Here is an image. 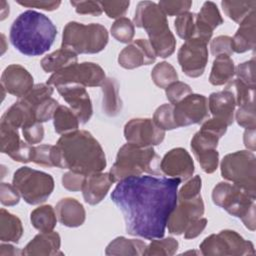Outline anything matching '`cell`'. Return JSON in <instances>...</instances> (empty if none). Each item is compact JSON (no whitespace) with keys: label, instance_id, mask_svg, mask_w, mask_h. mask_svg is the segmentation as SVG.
Listing matches in <instances>:
<instances>
[{"label":"cell","instance_id":"15","mask_svg":"<svg viewBox=\"0 0 256 256\" xmlns=\"http://www.w3.org/2000/svg\"><path fill=\"white\" fill-rule=\"evenodd\" d=\"M204 208L201 194L191 199H177V204L167 221L168 232L174 235L183 234L191 222L203 216Z\"/></svg>","mask_w":256,"mask_h":256},{"label":"cell","instance_id":"46","mask_svg":"<svg viewBox=\"0 0 256 256\" xmlns=\"http://www.w3.org/2000/svg\"><path fill=\"white\" fill-rule=\"evenodd\" d=\"M191 93H193L192 88L188 84L181 81L173 82L167 88H165L166 97L172 105L177 104Z\"/></svg>","mask_w":256,"mask_h":256},{"label":"cell","instance_id":"8","mask_svg":"<svg viewBox=\"0 0 256 256\" xmlns=\"http://www.w3.org/2000/svg\"><path fill=\"white\" fill-rule=\"evenodd\" d=\"M221 175L251 196H256V157L250 150L225 155L220 164Z\"/></svg>","mask_w":256,"mask_h":256},{"label":"cell","instance_id":"28","mask_svg":"<svg viewBox=\"0 0 256 256\" xmlns=\"http://www.w3.org/2000/svg\"><path fill=\"white\" fill-rule=\"evenodd\" d=\"M77 54L71 50L60 48L46 56L40 62L42 69L46 73L58 72L72 64L77 63Z\"/></svg>","mask_w":256,"mask_h":256},{"label":"cell","instance_id":"62","mask_svg":"<svg viewBox=\"0 0 256 256\" xmlns=\"http://www.w3.org/2000/svg\"><path fill=\"white\" fill-rule=\"evenodd\" d=\"M14 256V255H21V251L18 250L17 248H15L13 245L9 244H4V242H2V244L0 245V256Z\"/></svg>","mask_w":256,"mask_h":256},{"label":"cell","instance_id":"48","mask_svg":"<svg viewBox=\"0 0 256 256\" xmlns=\"http://www.w3.org/2000/svg\"><path fill=\"white\" fill-rule=\"evenodd\" d=\"M199 162L202 170L207 173L211 174L216 171L219 164V152L217 149H212L208 151L201 152L199 154L194 155Z\"/></svg>","mask_w":256,"mask_h":256},{"label":"cell","instance_id":"51","mask_svg":"<svg viewBox=\"0 0 256 256\" xmlns=\"http://www.w3.org/2000/svg\"><path fill=\"white\" fill-rule=\"evenodd\" d=\"M232 37L227 35H220L215 37L210 43L211 54L215 57L219 55L231 56L234 52L232 50Z\"/></svg>","mask_w":256,"mask_h":256},{"label":"cell","instance_id":"10","mask_svg":"<svg viewBox=\"0 0 256 256\" xmlns=\"http://www.w3.org/2000/svg\"><path fill=\"white\" fill-rule=\"evenodd\" d=\"M199 248L204 256H245L255 254L253 243L245 240L239 233L230 229L209 235L201 242Z\"/></svg>","mask_w":256,"mask_h":256},{"label":"cell","instance_id":"41","mask_svg":"<svg viewBox=\"0 0 256 256\" xmlns=\"http://www.w3.org/2000/svg\"><path fill=\"white\" fill-rule=\"evenodd\" d=\"M195 20L196 13L186 12L176 17L174 27L177 35L185 41L193 38L195 34Z\"/></svg>","mask_w":256,"mask_h":256},{"label":"cell","instance_id":"37","mask_svg":"<svg viewBox=\"0 0 256 256\" xmlns=\"http://www.w3.org/2000/svg\"><path fill=\"white\" fill-rule=\"evenodd\" d=\"M179 243L173 237L155 238L146 246L143 255L146 256H172L178 250Z\"/></svg>","mask_w":256,"mask_h":256},{"label":"cell","instance_id":"6","mask_svg":"<svg viewBox=\"0 0 256 256\" xmlns=\"http://www.w3.org/2000/svg\"><path fill=\"white\" fill-rule=\"evenodd\" d=\"M212 201L230 215L241 219L250 231H255V197L229 182H219L212 190Z\"/></svg>","mask_w":256,"mask_h":256},{"label":"cell","instance_id":"52","mask_svg":"<svg viewBox=\"0 0 256 256\" xmlns=\"http://www.w3.org/2000/svg\"><path fill=\"white\" fill-rule=\"evenodd\" d=\"M102 10L109 18H121L128 10L129 1H99Z\"/></svg>","mask_w":256,"mask_h":256},{"label":"cell","instance_id":"34","mask_svg":"<svg viewBox=\"0 0 256 256\" xmlns=\"http://www.w3.org/2000/svg\"><path fill=\"white\" fill-rule=\"evenodd\" d=\"M222 9L226 16L232 21L240 24L256 8V1H230L221 2Z\"/></svg>","mask_w":256,"mask_h":256},{"label":"cell","instance_id":"27","mask_svg":"<svg viewBox=\"0 0 256 256\" xmlns=\"http://www.w3.org/2000/svg\"><path fill=\"white\" fill-rule=\"evenodd\" d=\"M102 110L109 117H115L122 110V100L119 95V83L113 77H106L101 84Z\"/></svg>","mask_w":256,"mask_h":256},{"label":"cell","instance_id":"25","mask_svg":"<svg viewBox=\"0 0 256 256\" xmlns=\"http://www.w3.org/2000/svg\"><path fill=\"white\" fill-rule=\"evenodd\" d=\"M58 221L70 228L81 226L86 219V212L83 205L75 198L66 197L61 199L55 207Z\"/></svg>","mask_w":256,"mask_h":256},{"label":"cell","instance_id":"39","mask_svg":"<svg viewBox=\"0 0 256 256\" xmlns=\"http://www.w3.org/2000/svg\"><path fill=\"white\" fill-rule=\"evenodd\" d=\"M226 88L232 91V93L235 96L236 105H238L239 107L247 104H255V101H254L255 88L254 87H250L236 78L228 82Z\"/></svg>","mask_w":256,"mask_h":256},{"label":"cell","instance_id":"24","mask_svg":"<svg viewBox=\"0 0 256 256\" xmlns=\"http://www.w3.org/2000/svg\"><path fill=\"white\" fill-rule=\"evenodd\" d=\"M232 50L244 53L254 50L256 45V11L253 10L240 24L231 40Z\"/></svg>","mask_w":256,"mask_h":256},{"label":"cell","instance_id":"54","mask_svg":"<svg viewBox=\"0 0 256 256\" xmlns=\"http://www.w3.org/2000/svg\"><path fill=\"white\" fill-rule=\"evenodd\" d=\"M202 187V180L199 175L194 176L187 181L178 191L177 199H191L200 195Z\"/></svg>","mask_w":256,"mask_h":256},{"label":"cell","instance_id":"49","mask_svg":"<svg viewBox=\"0 0 256 256\" xmlns=\"http://www.w3.org/2000/svg\"><path fill=\"white\" fill-rule=\"evenodd\" d=\"M235 74L237 79L246 85L255 88V59L252 58L251 60L240 63L235 67Z\"/></svg>","mask_w":256,"mask_h":256},{"label":"cell","instance_id":"45","mask_svg":"<svg viewBox=\"0 0 256 256\" xmlns=\"http://www.w3.org/2000/svg\"><path fill=\"white\" fill-rule=\"evenodd\" d=\"M59 107V103L56 99L50 97L38 105L34 107V114L36 121L38 122H47L50 119H53V116L55 114V111Z\"/></svg>","mask_w":256,"mask_h":256},{"label":"cell","instance_id":"12","mask_svg":"<svg viewBox=\"0 0 256 256\" xmlns=\"http://www.w3.org/2000/svg\"><path fill=\"white\" fill-rule=\"evenodd\" d=\"M177 59L185 75L191 78L200 77L208 62L207 43L198 39L185 41L178 50Z\"/></svg>","mask_w":256,"mask_h":256},{"label":"cell","instance_id":"36","mask_svg":"<svg viewBox=\"0 0 256 256\" xmlns=\"http://www.w3.org/2000/svg\"><path fill=\"white\" fill-rule=\"evenodd\" d=\"M151 78L157 87L165 89L173 82L178 81V74L170 63L162 61L153 67L151 71Z\"/></svg>","mask_w":256,"mask_h":256},{"label":"cell","instance_id":"26","mask_svg":"<svg viewBox=\"0 0 256 256\" xmlns=\"http://www.w3.org/2000/svg\"><path fill=\"white\" fill-rule=\"evenodd\" d=\"M33 122H36L34 110L20 98L4 112L0 121L17 129Z\"/></svg>","mask_w":256,"mask_h":256},{"label":"cell","instance_id":"29","mask_svg":"<svg viewBox=\"0 0 256 256\" xmlns=\"http://www.w3.org/2000/svg\"><path fill=\"white\" fill-rule=\"evenodd\" d=\"M22 235L23 226L21 220L2 208L0 210V240L2 242L18 243Z\"/></svg>","mask_w":256,"mask_h":256},{"label":"cell","instance_id":"21","mask_svg":"<svg viewBox=\"0 0 256 256\" xmlns=\"http://www.w3.org/2000/svg\"><path fill=\"white\" fill-rule=\"evenodd\" d=\"M114 183L110 172H97L86 176L81 190L84 201L89 205L100 203Z\"/></svg>","mask_w":256,"mask_h":256},{"label":"cell","instance_id":"32","mask_svg":"<svg viewBox=\"0 0 256 256\" xmlns=\"http://www.w3.org/2000/svg\"><path fill=\"white\" fill-rule=\"evenodd\" d=\"M55 209L51 205H41L35 208L30 214L32 226L40 232L53 231L57 223Z\"/></svg>","mask_w":256,"mask_h":256},{"label":"cell","instance_id":"42","mask_svg":"<svg viewBox=\"0 0 256 256\" xmlns=\"http://www.w3.org/2000/svg\"><path fill=\"white\" fill-rule=\"evenodd\" d=\"M153 121L159 128L163 129L164 131L179 128L174 120L172 104L160 105L154 112Z\"/></svg>","mask_w":256,"mask_h":256},{"label":"cell","instance_id":"4","mask_svg":"<svg viewBox=\"0 0 256 256\" xmlns=\"http://www.w3.org/2000/svg\"><path fill=\"white\" fill-rule=\"evenodd\" d=\"M133 24L146 31L156 56L167 58L174 53L176 39L169 28L167 16L158 3L151 1L139 2L135 10Z\"/></svg>","mask_w":256,"mask_h":256},{"label":"cell","instance_id":"5","mask_svg":"<svg viewBox=\"0 0 256 256\" xmlns=\"http://www.w3.org/2000/svg\"><path fill=\"white\" fill-rule=\"evenodd\" d=\"M115 182L143 173L161 174L160 157L152 146L143 147L133 143H126L117 152L116 160L110 169Z\"/></svg>","mask_w":256,"mask_h":256},{"label":"cell","instance_id":"53","mask_svg":"<svg viewBox=\"0 0 256 256\" xmlns=\"http://www.w3.org/2000/svg\"><path fill=\"white\" fill-rule=\"evenodd\" d=\"M22 134L24 140L32 145L40 143L44 138V128L41 122H33L22 127Z\"/></svg>","mask_w":256,"mask_h":256},{"label":"cell","instance_id":"2","mask_svg":"<svg viewBox=\"0 0 256 256\" xmlns=\"http://www.w3.org/2000/svg\"><path fill=\"white\" fill-rule=\"evenodd\" d=\"M56 146L61 154L62 169L88 176L102 172L107 165L102 146L86 130H75L63 134Z\"/></svg>","mask_w":256,"mask_h":256},{"label":"cell","instance_id":"13","mask_svg":"<svg viewBox=\"0 0 256 256\" xmlns=\"http://www.w3.org/2000/svg\"><path fill=\"white\" fill-rule=\"evenodd\" d=\"M173 114L178 127L203 123L209 116L208 100L202 94L191 93L173 105Z\"/></svg>","mask_w":256,"mask_h":256},{"label":"cell","instance_id":"17","mask_svg":"<svg viewBox=\"0 0 256 256\" xmlns=\"http://www.w3.org/2000/svg\"><path fill=\"white\" fill-rule=\"evenodd\" d=\"M56 88L61 97L69 104L80 124H86L93 114L92 102L86 88L78 84L62 85Z\"/></svg>","mask_w":256,"mask_h":256},{"label":"cell","instance_id":"61","mask_svg":"<svg viewBox=\"0 0 256 256\" xmlns=\"http://www.w3.org/2000/svg\"><path fill=\"white\" fill-rule=\"evenodd\" d=\"M243 142L247 150L252 152L256 149V140H255V128L246 129L243 134Z\"/></svg>","mask_w":256,"mask_h":256},{"label":"cell","instance_id":"38","mask_svg":"<svg viewBox=\"0 0 256 256\" xmlns=\"http://www.w3.org/2000/svg\"><path fill=\"white\" fill-rule=\"evenodd\" d=\"M1 152L10 156L21 145L23 140L20 139L19 131L10 125L0 123Z\"/></svg>","mask_w":256,"mask_h":256},{"label":"cell","instance_id":"57","mask_svg":"<svg viewBox=\"0 0 256 256\" xmlns=\"http://www.w3.org/2000/svg\"><path fill=\"white\" fill-rule=\"evenodd\" d=\"M76 13L81 15L100 16L103 12L99 1H70Z\"/></svg>","mask_w":256,"mask_h":256},{"label":"cell","instance_id":"22","mask_svg":"<svg viewBox=\"0 0 256 256\" xmlns=\"http://www.w3.org/2000/svg\"><path fill=\"white\" fill-rule=\"evenodd\" d=\"M61 238L55 231L40 232L21 250V255L26 256H54L63 255L60 251Z\"/></svg>","mask_w":256,"mask_h":256},{"label":"cell","instance_id":"3","mask_svg":"<svg viewBox=\"0 0 256 256\" xmlns=\"http://www.w3.org/2000/svg\"><path fill=\"white\" fill-rule=\"evenodd\" d=\"M57 36V28L43 13L26 10L10 27L11 44L25 56H39L47 52Z\"/></svg>","mask_w":256,"mask_h":256},{"label":"cell","instance_id":"16","mask_svg":"<svg viewBox=\"0 0 256 256\" xmlns=\"http://www.w3.org/2000/svg\"><path fill=\"white\" fill-rule=\"evenodd\" d=\"M161 173L185 181L192 177L195 166L189 152L181 147L169 150L160 160Z\"/></svg>","mask_w":256,"mask_h":256},{"label":"cell","instance_id":"47","mask_svg":"<svg viewBox=\"0 0 256 256\" xmlns=\"http://www.w3.org/2000/svg\"><path fill=\"white\" fill-rule=\"evenodd\" d=\"M158 5L166 16H179L181 14L189 12L192 6V1L162 0L158 3Z\"/></svg>","mask_w":256,"mask_h":256},{"label":"cell","instance_id":"58","mask_svg":"<svg viewBox=\"0 0 256 256\" xmlns=\"http://www.w3.org/2000/svg\"><path fill=\"white\" fill-rule=\"evenodd\" d=\"M16 2L24 7L37 8L45 11H54L61 5V1L59 0H16Z\"/></svg>","mask_w":256,"mask_h":256},{"label":"cell","instance_id":"11","mask_svg":"<svg viewBox=\"0 0 256 256\" xmlns=\"http://www.w3.org/2000/svg\"><path fill=\"white\" fill-rule=\"evenodd\" d=\"M106 79L104 69L97 63L82 62L72 64L58 72L53 73L47 80L51 86L78 84L84 87H96Z\"/></svg>","mask_w":256,"mask_h":256},{"label":"cell","instance_id":"55","mask_svg":"<svg viewBox=\"0 0 256 256\" xmlns=\"http://www.w3.org/2000/svg\"><path fill=\"white\" fill-rule=\"evenodd\" d=\"M20 193L13 184L2 182L0 185V202L4 206H14L20 201Z\"/></svg>","mask_w":256,"mask_h":256},{"label":"cell","instance_id":"1","mask_svg":"<svg viewBox=\"0 0 256 256\" xmlns=\"http://www.w3.org/2000/svg\"><path fill=\"white\" fill-rule=\"evenodd\" d=\"M178 178L132 176L118 182L111 193L121 211L129 235L152 240L165 234L167 221L177 204Z\"/></svg>","mask_w":256,"mask_h":256},{"label":"cell","instance_id":"44","mask_svg":"<svg viewBox=\"0 0 256 256\" xmlns=\"http://www.w3.org/2000/svg\"><path fill=\"white\" fill-rule=\"evenodd\" d=\"M234 118L239 126L245 129L256 128L255 104H247L240 106L234 114Z\"/></svg>","mask_w":256,"mask_h":256},{"label":"cell","instance_id":"33","mask_svg":"<svg viewBox=\"0 0 256 256\" xmlns=\"http://www.w3.org/2000/svg\"><path fill=\"white\" fill-rule=\"evenodd\" d=\"M79 124L78 118L70 108L59 105L53 116V125L56 133L63 135L78 130Z\"/></svg>","mask_w":256,"mask_h":256},{"label":"cell","instance_id":"14","mask_svg":"<svg viewBox=\"0 0 256 256\" xmlns=\"http://www.w3.org/2000/svg\"><path fill=\"white\" fill-rule=\"evenodd\" d=\"M124 137L128 143L150 147L162 143L165 131L150 118H133L124 126Z\"/></svg>","mask_w":256,"mask_h":256},{"label":"cell","instance_id":"18","mask_svg":"<svg viewBox=\"0 0 256 256\" xmlns=\"http://www.w3.org/2000/svg\"><path fill=\"white\" fill-rule=\"evenodd\" d=\"M156 54L146 39H136L122 49L118 56V63L125 69H135L155 62Z\"/></svg>","mask_w":256,"mask_h":256},{"label":"cell","instance_id":"7","mask_svg":"<svg viewBox=\"0 0 256 256\" xmlns=\"http://www.w3.org/2000/svg\"><path fill=\"white\" fill-rule=\"evenodd\" d=\"M108 38L107 29L99 23L85 25L70 21L63 29L61 48L76 54H95L104 50Z\"/></svg>","mask_w":256,"mask_h":256},{"label":"cell","instance_id":"23","mask_svg":"<svg viewBox=\"0 0 256 256\" xmlns=\"http://www.w3.org/2000/svg\"><path fill=\"white\" fill-rule=\"evenodd\" d=\"M207 100L209 112L214 118L223 121L227 126L234 122L236 100L232 91L225 88L222 91L213 92Z\"/></svg>","mask_w":256,"mask_h":256},{"label":"cell","instance_id":"35","mask_svg":"<svg viewBox=\"0 0 256 256\" xmlns=\"http://www.w3.org/2000/svg\"><path fill=\"white\" fill-rule=\"evenodd\" d=\"M219 139L220 137L217 134L201 127L200 130L196 132L191 139V150L193 154L196 155L204 151L217 149Z\"/></svg>","mask_w":256,"mask_h":256},{"label":"cell","instance_id":"9","mask_svg":"<svg viewBox=\"0 0 256 256\" xmlns=\"http://www.w3.org/2000/svg\"><path fill=\"white\" fill-rule=\"evenodd\" d=\"M12 184L30 205L45 202L54 190L53 177L43 171L23 166L14 172Z\"/></svg>","mask_w":256,"mask_h":256},{"label":"cell","instance_id":"20","mask_svg":"<svg viewBox=\"0 0 256 256\" xmlns=\"http://www.w3.org/2000/svg\"><path fill=\"white\" fill-rule=\"evenodd\" d=\"M223 22L224 20L216 4L212 1L204 2L200 11L196 14L195 34L191 39H198L208 44L214 29Z\"/></svg>","mask_w":256,"mask_h":256},{"label":"cell","instance_id":"40","mask_svg":"<svg viewBox=\"0 0 256 256\" xmlns=\"http://www.w3.org/2000/svg\"><path fill=\"white\" fill-rule=\"evenodd\" d=\"M111 35L121 43H131L135 34V26L127 17H121L114 21L110 28Z\"/></svg>","mask_w":256,"mask_h":256},{"label":"cell","instance_id":"30","mask_svg":"<svg viewBox=\"0 0 256 256\" xmlns=\"http://www.w3.org/2000/svg\"><path fill=\"white\" fill-rule=\"evenodd\" d=\"M235 75V65L230 56L219 55L215 57L210 76L209 82L214 86H221L230 82Z\"/></svg>","mask_w":256,"mask_h":256},{"label":"cell","instance_id":"59","mask_svg":"<svg viewBox=\"0 0 256 256\" xmlns=\"http://www.w3.org/2000/svg\"><path fill=\"white\" fill-rule=\"evenodd\" d=\"M11 159L21 163H29L33 161L34 157V146L28 144L26 141L22 142L18 149L13 152L10 156Z\"/></svg>","mask_w":256,"mask_h":256},{"label":"cell","instance_id":"50","mask_svg":"<svg viewBox=\"0 0 256 256\" xmlns=\"http://www.w3.org/2000/svg\"><path fill=\"white\" fill-rule=\"evenodd\" d=\"M53 148L54 145L42 144L34 146L33 161L37 165L45 167H54L53 165Z\"/></svg>","mask_w":256,"mask_h":256},{"label":"cell","instance_id":"56","mask_svg":"<svg viewBox=\"0 0 256 256\" xmlns=\"http://www.w3.org/2000/svg\"><path fill=\"white\" fill-rule=\"evenodd\" d=\"M86 176L74 171H68L62 175V186L72 192L81 191Z\"/></svg>","mask_w":256,"mask_h":256},{"label":"cell","instance_id":"60","mask_svg":"<svg viewBox=\"0 0 256 256\" xmlns=\"http://www.w3.org/2000/svg\"><path fill=\"white\" fill-rule=\"evenodd\" d=\"M207 226V219L206 218H198L191 222L184 231V238L185 239H194L198 237L206 228Z\"/></svg>","mask_w":256,"mask_h":256},{"label":"cell","instance_id":"31","mask_svg":"<svg viewBox=\"0 0 256 256\" xmlns=\"http://www.w3.org/2000/svg\"><path fill=\"white\" fill-rule=\"evenodd\" d=\"M147 244L140 239H128L123 236L116 237L106 247V255H143Z\"/></svg>","mask_w":256,"mask_h":256},{"label":"cell","instance_id":"43","mask_svg":"<svg viewBox=\"0 0 256 256\" xmlns=\"http://www.w3.org/2000/svg\"><path fill=\"white\" fill-rule=\"evenodd\" d=\"M53 87L47 83H39L33 86V88L25 95L22 99L26 102L33 110L36 105L41 103L42 101L48 99L53 94Z\"/></svg>","mask_w":256,"mask_h":256},{"label":"cell","instance_id":"19","mask_svg":"<svg viewBox=\"0 0 256 256\" xmlns=\"http://www.w3.org/2000/svg\"><path fill=\"white\" fill-rule=\"evenodd\" d=\"M34 86V80L30 72L19 64L7 66L1 75V87L13 96L22 98Z\"/></svg>","mask_w":256,"mask_h":256}]
</instances>
